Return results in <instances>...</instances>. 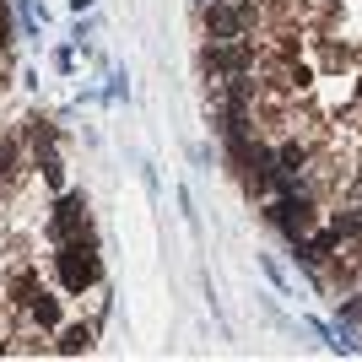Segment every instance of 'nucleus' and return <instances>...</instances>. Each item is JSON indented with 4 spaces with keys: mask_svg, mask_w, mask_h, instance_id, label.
<instances>
[{
    "mask_svg": "<svg viewBox=\"0 0 362 362\" xmlns=\"http://www.w3.org/2000/svg\"><path fill=\"white\" fill-rule=\"evenodd\" d=\"M54 271H60V287L65 292H87L98 281V259H92V238H65L60 255H54Z\"/></svg>",
    "mask_w": 362,
    "mask_h": 362,
    "instance_id": "f257e3e1",
    "label": "nucleus"
},
{
    "mask_svg": "<svg viewBox=\"0 0 362 362\" xmlns=\"http://www.w3.org/2000/svg\"><path fill=\"white\" fill-rule=\"evenodd\" d=\"M87 233V200L81 195H65L60 206H54V222H49V238L65 243V238H81Z\"/></svg>",
    "mask_w": 362,
    "mask_h": 362,
    "instance_id": "f03ea898",
    "label": "nucleus"
},
{
    "mask_svg": "<svg viewBox=\"0 0 362 362\" xmlns=\"http://www.w3.org/2000/svg\"><path fill=\"white\" fill-rule=\"evenodd\" d=\"M22 303H28L33 325H44V330L60 325V298H49V292H22Z\"/></svg>",
    "mask_w": 362,
    "mask_h": 362,
    "instance_id": "7ed1b4c3",
    "label": "nucleus"
},
{
    "mask_svg": "<svg viewBox=\"0 0 362 362\" xmlns=\"http://www.w3.org/2000/svg\"><path fill=\"white\" fill-rule=\"evenodd\" d=\"M335 233H341V243H346V238H362V206H351V211H341V216H335Z\"/></svg>",
    "mask_w": 362,
    "mask_h": 362,
    "instance_id": "20e7f679",
    "label": "nucleus"
},
{
    "mask_svg": "<svg viewBox=\"0 0 362 362\" xmlns=\"http://www.w3.org/2000/svg\"><path fill=\"white\" fill-rule=\"evenodd\" d=\"M81 346H92V330H87V325H76V330H65L60 351H81Z\"/></svg>",
    "mask_w": 362,
    "mask_h": 362,
    "instance_id": "39448f33",
    "label": "nucleus"
},
{
    "mask_svg": "<svg viewBox=\"0 0 362 362\" xmlns=\"http://www.w3.org/2000/svg\"><path fill=\"white\" fill-rule=\"evenodd\" d=\"M11 173H16V146L0 141V179H11Z\"/></svg>",
    "mask_w": 362,
    "mask_h": 362,
    "instance_id": "423d86ee",
    "label": "nucleus"
},
{
    "mask_svg": "<svg viewBox=\"0 0 362 362\" xmlns=\"http://www.w3.org/2000/svg\"><path fill=\"white\" fill-rule=\"evenodd\" d=\"M200 6H206V0H200Z\"/></svg>",
    "mask_w": 362,
    "mask_h": 362,
    "instance_id": "0eeeda50",
    "label": "nucleus"
}]
</instances>
